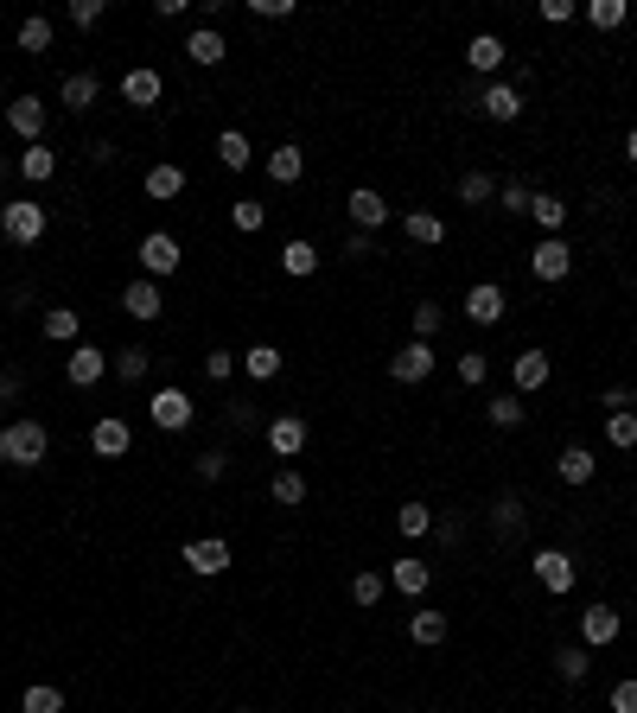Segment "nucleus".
Returning a JSON list of instances; mask_svg holds the SVG:
<instances>
[{"mask_svg": "<svg viewBox=\"0 0 637 713\" xmlns=\"http://www.w3.org/2000/svg\"><path fill=\"white\" fill-rule=\"evenodd\" d=\"M236 713H255V707H236Z\"/></svg>", "mask_w": 637, "mask_h": 713, "instance_id": "62", "label": "nucleus"}, {"mask_svg": "<svg viewBox=\"0 0 637 713\" xmlns=\"http://www.w3.org/2000/svg\"><path fill=\"white\" fill-rule=\"evenodd\" d=\"M223 465H230L223 452H198V465H192V472H198L204 484H217V478H223Z\"/></svg>", "mask_w": 637, "mask_h": 713, "instance_id": "53", "label": "nucleus"}, {"mask_svg": "<svg viewBox=\"0 0 637 713\" xmlns=\"http://www.w3.org/2000/svg\"><path fill=\"white\" fill-rule=\"evenodd\" d=\"M408 637H415L421 650H434V643H446V612H415V618H408Z\"/></svg>", "mask_w": 637, "mask_h": 713, "instance_id": "34", "label": "nucleus"}, {"mask_svg": "<svg viewBox=\"0 0 637 713\" xmlns=\"http://www.w3.org/2000/svg\"><path fill=\"white\" fill-rule=\"evenodd\" d=\"M179 262H185L179 236H166V230H147V236H141V274H147V281H166V274H179Z\"/></svg>", "mask_w": 637, "mask_h": 713, "instance_id": "2", "label": "nucleus"}, {"mask_svg": "<svg viewBox=\"0 0 637 713\" xmlns=\"http://www.w3.org/2000/svg\"><path fill=\"white\" fill-rule=\"evenodd\" d=\"M243 370H249L255 382L281 376V351H274V344H249V351H243Z\"/></svg>", "mask_w": 637, "mask_h": 713, "instance_id": "37", "label": "nucleus"}, {"mask_svg": "<svg viewBox=\"0 0 637 713\" xmlns=\"http://www.w3.org/2000/svg\"><path fill=\"white\" fill-rule=\"evenodd\" d=\"M7 395H20V370H0V402H7Z\"/></svg>", "mask_w": 637, "mask_h": 713, "instance_id": "59", "label": "nucleus"}, {"mask_svg": "<svg viewBox=\"0 0 637 713\" xmlns=\"http://www.w3.org/2000/svg\"><path fill=\"white\" fill-rule=\"evenodd\" d=\"M45 446H51V433H45L39 421H13V427H0V459L20 465V472H32V465L45 459Z\"/></svg>", "mask_w": 637, "mask_h": 713, "instance_id": "1", "label": "nucleus"}, {"mask_svg": "<svg viewBox=\"0 0 637 713\" xmlns=\"http://www.w3.org/2000/svg\"><path fill=\"white\" fill-rule=\"evenodd\" d=\"M351 223H357V230H383V223H389V204H383V191H370V185H357L351 191Z\"/></svg>", "mask_w": 637, "mask_h": 713, "instance_id": "16", "label": "nucleus"}, {"mask_svg": "<svg viewBox=\"0 0 637 713\" xmlns=\"http://www.w3.org/2000/svg\"><path fill=\"white\" fill-rule=\"evenodd\" d=\"M77 332H83L77 306H51V312H45V338H51V344H77Z\"/></svg>", "mask_w": 637, "mask_h": 713, "instance_id": "29", "label": "nucleus"}, {"mask_svg": "<svg viewBox=\"0 0 637 713\" xmlns=\"http://www.w3.org/2000/svg\"><path fill=\"white\" fill-rule=\"evenodd\" d=\"M529 567H536V580L548 586V593H574V554H567V548H536V561H529Z\"/></svg>", "mask_w": 637, "mask_h": 713, "instance_id": "8", "label": "nucleus"}, {"mask_svg": "<svg viewBox=\"0 0 637 713\" xmlns=\"http://www.w3.org/2000/svg\"><path fill=\"white\" fill-rule=\"evenodd\" d=\"M179 191H185V166H153L147 172V198H179Z\"/></svg>", "mask_w": 637, "mask_h": 713, "instance_id": "35", "label": "nucleus"}, {"mask_svg": "<svg viewBox=\"0 0 637 713\" xmlns=\"http://www.w3.org/2000/svg\"><path fill=\"white\" fill-rule=\"evenodd\" d=\"M230 223H236V230H262V223H268V204H262V198H236Z\"/></svg>", "mask_w": 637, "mask_h": 713, "instance_id": "46", "label": "nucleus"}, {"mask_svg": "<svg viewBox=\"0 0 637 713\" xmlns=\"http://www.w3.org/2000/svg\"><path fill=\"white\" fill-rule=\"evenodd\" d=\"M90 446H96V459H122V452L134 446V427L122 421V414H102V421L90 427Z\"/></svg>", "mask_w": 637, "mask_h": 713, "instance_id": "12", "label": "nucleus"}, {"mask_svg": "<svg viewBox=\"0 0 637 713\" xmlns=\"http://www.w3.org/2000/svg\"><path fill=\"white\" fill-rule=\"evenodd\" d=\"M0 230H7L20 249H32V242L45 236V204H32V198H13L7 211H0Z\"/></svg>", "mask_w": 637, "mask_h": 713, "instance_id": "3", "label": "nucleus"}, {"mask_svg": "<svg viewBox=\"0 0 637 713\" xmlns=\"http://www.w3.org/2000/svg\"><path fill=\"white\" fill-rule=\"evenodd\" d=\"M395 529H402L408 542H421V535L434 529V510H427V503H402V510H395Z\"/></svg>", "mask_w": 637, "mask_h": 713, "instance_id": "38", "label": "nucleus"}, {"mask_svg": "<svg viewBox=\"0 0 637 713\" xmlns=\"http://www.w3.org/2000/svg\"><path fill=\"white\" fill-rule=\"evenodd\" d=\"M300 172H306V153L300 147H274L268 153V179L274 185H300Z\"/></svg>", "mask_w": 637, "mask_h": 713, "instance_id": "25", "label": "nucleus"}, {"mask_svg": "<svg viewBox=\"0 0 637 713\" xmlns=\"http://www.w3.org/2000/svg\"><path fill=\"white\" fill-rule=\"evenodd\" d=\"M51 172H58V153H51L45 141H39V147H26V153H20V179H32V185H45V179H51Z\"/></svg>", "mask_w": 637, "mask_h": 713, "instance_id": "32", "label": "nucleus"}, {"mask_svg": "<svg viewBox=\"0 0 637 713\" xmlns=\"http://www.w3.org/2000/svg\"><path fill=\"white\" fill-rule=\"evenodd\" d=\"M160 96H166V83H160V71H147V64L122 77V102H134V109H153Z\"/></svg>", "mask_w": 637, "mask_h": 713, "instance_id": "19", "label": "nucleus"}, {"mask_svg": "<svg viewBox=\"0 0 637 713\" xmlns=\"http://www.w3.org/2000/svg\"><path fill=\"white\" fill-rule=\"evenodd\" d=\"M631 402H637V395H631V389H606V414H625Z\"/></svg>", "mask_w": 637, "mask_h": 713, "instance_id": "58", "label": "nucleus"}, {"mask_svg": "<svg viewBox=\"0 0 637 713\" xmlns=\"http://www.w3.org/2000/svg\"><path fill=\"white\" fill-rule=\"evenodd\" d=\"M491 529H497V535L529 529V503H523V497H497V503H491Z\"/></svg>", "mask_w": 637, "mask_h": 713, "instance_id": "26", "label": "nucleus"}, {"mask_svg": "<svg viewBox=\"0 0 637 713\" xmlns=\"http://www.w3.org/2000/svg\"><path fill=\"white\" fill-rule=\"evenodd\" d=\"M466 319H472V325H497V319H504V287L478 281V287L466 293Z\"/></svg>", "mask_w": 637, "mask_h": 713, "instance_id": "18", "label": "nucleus"}, {"mask_svg": "<svg viewBox=\"0 0 637 713\" xmlns=\"http://www.w3.org/2000/svg\"><path fill=\"white\" fill-rule=\"evenodd\" d=\"M529 217H536L548 236H561V223H567V204L555 198V191H536V198H529Z\"/></svg>", "mask_w": 637, "mask_h": 713, "instance_id": "31", "label": "nucleus"}, {"mask_svg": "<svg viewBox=\"0 0 637 713\" xmlns=\"http://www.w3.org/2000/svg\"><path fill=\"white\" fill-rule=\"evenodd\" d=\"M529 198H536V191H523V185H497V204H504V211H529Z\"/></svg>", "mask_w": 637, "mask_h": 713, "instance_id": "51", "label": "nucleus"}, {"mask_svg": "<svg viewBox=\"0 0 637 713\" xmlns=\"http://www.w3.org/2000/svg\"><path fill=\"white\" fill-rule=\"evenodd\" d=\"M344 255H376V242L364 230H351V236H344Z\"/></svg>", "mask_w": 637, "mask_h": 713, "instance_id": "57", "label": "nucleus"}, {"mask_svg": "<svg viewBox=\"0 0 637 713\" xmlns=\"http://www.w3.org/2000/svg\"><path fill=\"white\" fill-rule=\"evenodd\" d=\"M478 109L491 121H523V90H516V83H491V90L478 96Z\"/></svg>", "mask_w": 637, "mask_h": 713, "instance_id": "17", "label": "nucleus"}, {"mask_svg": "<svg viewBox=\"0 0 637 713\" xmlns=\"http://www.w3.org/2000/svg\"><path fill=\"white\" fill-rule=\"evenodd\" d=\"M102 20V0H71V26H96Z\"/></svg>", "mask_w": 637, "mask_h": 713, "instance_id": "55", "label": "nucleus"}, {"mask_svg": "<svg viewBox=\"0 0 637 713\" xmlns=\"http://www.w3.org/2000/svg\"><path fill=\"white\" fill-rule=\"evenodd\" d=\"M147 414H153V427H160V433H185L198 408H192V395H185V389H153Z\"/></svg>", "mask_w": 637, "mask_h": 713, "instance_id": "6", "label": "nucleus"}, {"mask_svg": "<svg viewBox=\"0 0 637 713\" xmlns=\"http://www.w3.org/2000/svg\"><path fill=\"white\" fill-rule=\"evenodd\" d=\"M179 561L192 567L198 580H217V573H230V542H223V535H198V542H185Z\"/></svg>", "mask_w": 637, "mask_h": 713, "instance_id": "5", "label": "nucleus"}, {"mask_svg": "<svg viewBox=\"0 0 637 713\" xmlns=\"http://www.w3.org/2000/svg\"><path fill=\"white\" fill-rule=\"evenodd\" d=\"M529 268H536V281H567V274H574V249H567L561 236H542L536 249H529Z\"/></svg>", "mask_w": 637, "mask_h": 713, "instance_id": "7", "label": "nucleus"}, {"mask_svg": "<svg viewBox=\"0 0 637 713\" xmlns=\"http://www.w3.org/2000/svg\"><path fill=\"white\" fill-rule=\"evenodd\" d=\"M542 20L548 26H567V20H574V0H542Z\"/></svg>", "mask_w": 637, "mask_h": 713, "instance_id": "56", "label": "nucleus"}, {"mask_svg": "<svg viewBox=\"0 0 637 713\" xmlns=\"http://www.w3.org/2000/svg\"><path fill=\"white\" fill-rule=\"evenodd\" d=\"M268 497H274V503H287V510H294V503H306V478L294 472V465H287V472H274V478H268Z\"/></svg>", "mask_w": 637, "mask_h": 713, "instance_id": "36", "label": "nucleus"}, {"mask_svg": "<svg viewBox=\"0 0 637 713\" xmlns=\"http://www.w3.org/2000/svg\"><path fill=\"white\" fill-rule=\"evenodd\" d=\"M389 580L402 586L408 599H421V593H427V580H434V567H427V561H395V567H389Z\"/></svg>", "mask_w": 637, "mask_h": 713, "instance_id": "30", "label": "nucleus"}, {"mask_svg": "<svg viewBox=\"0 0 637 713\" xmlns=\"http://www.w3.org/2000/svg\"><path fill=\"white\" fill-rule=\"evenodd\" d=\"M440 325H446V312H440L434 300H421V306H415V338L427 344V338H434V332H440Z\"/></svg>", "mask_w": 637, "mask_h": 713, "instance_id": "49", "label": "nucleus"}, {"mask_svg": "<svg viewBox=\"0 0 637 713\" xmlns=\"http://www.w3.org/2000/svg\"><path fill=\"white\" fill-rule=\"evenodd\" d=\"M96 96H102V77L96 71H71V77H64V109H96Z\"/></svg>", "mask_w": 637, "mask_h": 713, "instance_id": "21", "label": "nucleus"}, {"mask_svg": "<svg viewBox=\"0 0 637 713\" xmlns=\"http://www.w3.org/2000/svg\"><path fill=\"white\" fill-rule=\"evenodd\" d=\"M555 675H561V682H587V675H593V650H587V643L555 650Z\"/></svg>", "mask_w": 637, "mask_h": 713, "instance_id": "24", "label": "nucleus"}, {"mask_svg": "<svg viewBox=\"0 0 637 713\" xmlns=\"http://www.w3.org/2000/svg\"><path fill=\"white\" fill-rule=\"evenodd\" d=\"M402 236L421 242V249H440V242H446V223H440L434 211H408V217H402Z\"/></svg>", "mask_w": 637, "mask_h": 713, "instance_id": "22", "label": "nucleus"}, {"mask_svg": "<svg viewBox=\"0 0 637 713\" xmlns=\"http://www.w3.org/2000/svg\"><path fill=\"white\" fill-rule=\"evenodd\" d=\"M555 472H561V484H587L593 478V452L587 446H567L561 459H555Z\"/></svg>", "mask_w": 637, "mask_h": 713, "instance_id": "33", "label": "nucleus"}, {"mask_svg": "<svg viewBox=\"0 0 637 713\" xmlns=\"http://www.w3.org/2000/svg\"><path fill=\"white\" fill-rule=\"evenodd\" d=\"M217 160L230 166V172H243L249 160H255V147H249V134H236V128H223L217 134Z\"/></svg>", "mask_w": 637, "mask_h": 713, "instance_id": "28", "label": "nucleus"}, {"mask_svg": "<svg viewBox=\"0 0 637 713\" xmlns=\"http://www.w3.org/2000/svg\"><path fill=\"white\" fill-rule=\"evenodd\" d=\"M459 198H466V204H491L497 179H491V172H466V179H459Z\"/></svg>", "mask_w": 637, "mask_h": 713, "instance_id": "44", "label": "nucleus"}, {"mask_svg": "<svg viewBox=\"0 0 637 713\" xmlns=\"http://www.w3.org/2000/svg\"><path fill=\"white\" fill-rule=\"evenodd\" d=\"M268 446L281 452V459H300V452H306V421H300V414H274V421H268Z\"/></svg>", "mask_w": 637, "mask_h": 713, "instance_id": "15", "label": "nucleus"}, {"mask_svg": "<svg viewBox=\"0 0 637 713\" xmlns=\"http://www.w3.org/2000/svg\"><path fill=\"white\" fill-rule=\"evenodd\" d=\"M7 128L20 134L26 147H39V134H45V102H39V96H13V102H7Z\"/></svg>", "mask_w": 637, "mask_h": 713, "instance_id": "11", "label": "nucleus"}, {"mask_svg": "<svg viewBox=\"0 0 637 713\" xmlns=\"http://www.w3.org/2000/svg\"><path fill=\"white\" fill-rule=\"evenodd\" d=\"M618 631H625V618H618L612 605H587V612H580V643H587V650H599V643H612Z\"/></svg>", "mask_w": 637, "mask_h": 713, "instance_id": "14", "label": "nucleus"}, {"mask_svg": "<svg viewBox=\"0 0 637 713\" xmlns=\"http://www.w3.org/2000/svg\"><path fill=\"white\" fill-rule=\"evenodd\" d=\"M7 172H13V160H0V179H7Z\"/></svg>", "mask_w": 637, "mask_h": 713, "instance_id": "61", "label": "nucleus"}, {"mask_svg": "<svg viewBox=\"0 0 637 713\" xmlns=\"http://www.w3.org/2000/svg\"><path fill=\"white\" fill-rule=\"evenodd\" d=\"M625 160H631V166H637V128H631V141H625Z\"/></svg>", "mask_w": 637, "mask_h": 713, "instance_id": "60", "label": "nucleus"}, {"mask_svg": "<svg viewBox=\"0 0 637 713\" xmlns=\"http://www.w3.org/2000/svg\"><path fill=\"white\" fill-rule=\"evenodd\" d=\"M434 363H440V357H434V344L408 338L402 351L389 357V376H395V382H427V376H434Z\"/></svg>", "mask_w": 637, "mask_h": 713, "instance_id": "9", "label": "nucleus"}, {"mask_svg": "<svg viewBox=\"0 0 637 713\" xmlns=\"http://www.w3.org/2000/svg\"><path fill=\"white\" fill-rule=\"evenodd\" d=\"M102 376H109V351H96V344H71L64 351V382L71 389H96Z\"/></svg>", "mask_w": 637, "mask_h": 713, "instance_id": "4", "label": "nucleus"}, {"mask_svg": "<svg viewBox=\"0 0 637 713\" xmlns=\"http://www.w3.org/2000/svg\"><path fill=\"white\" fill-rule=\"evenodd\" d=\"M466 64L478 77H491V71H504V39H497V32H478V39L466 45Z\"/></svg>", "mask_w": 637, "mask_h": 713, "instance_id": "20", "label": "nucleus"}, {"mask_svg": "<svg viewBox=\"0 0 637 713\" xmlns=\"http://www.w3.org/2000/svg\"><path fill=\"white\" fill-rule=\"evenodd\" d=\"M612 713H637V675H625V682L612 688Z\"/></svg>", "mask_w": 637, "mask_h": 713, "instance_id": "52", "label": "nucleus"}, {"mask_svg": "<svg viewBox=\"0 0 637 713\" xmlns=\"http://www.w3.org/2000/svg\"><path fill=\"white\" fill-rule=\"evenodd\" d=\"M20 713H64V688H51V682L26 688V694H20Z\"/></svg>", "mask_w": 637, "mask_h": 713, "instance_id": "39", "label": "nucleus"}, {"mask_svg": "<svg viewBox=\"0 0 637 713\" xmlns=\"http://www.w3.org/2000/svg\"><path fill=\"white\" fill-rule=\"evenodd\" d=\"M236 363H243V357H236V351H223V344H217V351L204 357V376H211V382H230V376H236Z\"/></svg>", "mask_w": 637, "mask_h": 713, "instance_id": "50", "label": "nucleus"}, {"mask_svg": "<svg viewBox=\"0 0 637 713\" xmlns=\"http://www.w3.org/2000/svg\"><path fill=\"white\" fill-rule=\"evenodd\" d=\"M20 51H32V58L51 51V20H45V13H32V20L20 26Z\"/></svg>", "mask_w": 637, "mask_h": 713, "instance_id": "43", "label": "nucleus"}, {"mask_svg": "<svg viewBox=\"0 0 637 713\" xmlns=\"http://www.w3.org/2000/svg\"><path fill=\"white\" fill-rule=\"evenodd\" d=\"M587 20H593L599 32H618V26H625V0H593Z\"/></svg>", "mask_w": 637, "mask_h": 713, "instance_id": "45", "label": "nucleus"}, {"mask_svg": "<svg viewBox=\"0 0 637 713\" xmlns=\"http://www.w3.org/2000/svg\"><path fill=\"white\" fill-rule=\"evenodd\" d=\"M453 370H459V382H466V389H478V382L491 376V363H485V351H466V357L453 363Z\"/></svg>", "mask_w": 637, "mask_h": 713, "instance_id": "48", "label": "nucleus"}, {"mask_svg": "<svg viewBox=\"0 0 637 713\" xmlns=\"http://www.w3.org/2000/svg\"><path fill=\"white\" fill-rule=\"evenodd\" d=\"M223 51H230V45H223L217 26H198L192 39H185V58H192V64H223Z\"/></svg>", "mask_w": 637, "mask_h": 713, "instance_id": "23", "label": "nucleus"}, {"mask_svg": "<svg viewBox=\"0 0 637 713\" xmlns=\"http://www.w3.org/2000/svg\"><path fill=\"white\" fill-rule=\"evenodd\" d=\"M249 13H255V20H287L294 0H249Z\"/></svg>", "mask_w": 637, "mask_h": 713, "instance_id": "54", "label": "nucleus"}, {"mask_svg": "<svg viewBox=\"0 0 637 713\" xmlns=\"http://www.w3.org/2000/svg\"><path fill=\"white\" fill-rule=\"evenodd\" d=\"M383 586H389V580L370 567V573H357V580H351V599H357V605H376V599H383Z\"/></svg>", "mask_w": 637, "mask_h": 713, "instance_id": "47", "label": "nucleus"}, {"mask_svg": "<svg viewBox=\"0 0 637 713\" xmlns=\"http://www.w3.org/2000/svg\"><path fill=\"white\" fill-rule=\"evenodd\" d=\"M281 268L294 274V281H306V274H319V249H313V242H306V236H294V242H287V249H281Z\"/></svg>", "mask_w": 637, "mask_h": 713, "instance_id": "27", "label": "nucleus"}, {"mask_svg": "<svg viewBox=\"0 0 637 713\" xmlns=\"http://www.w3.org/2000/svg\"><path fill=\"white\" fill-rule=\"evenodd\" d=\"M147 363H153V351H141V344H122V351H115V376H122V382H141Z\"/></svg>", "mask_w": 637, "mask_h": 713, "instance_id": "41", "label": "nucleus"}, {"mask_svg": "<svg viewBox=\"0 0 637 713\" xmlns=\"http://www.w3.org/2000/svg\"><path fill=\"white\" fill-rule=\"evenodd\" d=\"M606 440H612L618 452H631V446H637V408H625V414H606Z\"/></svg>", "mask_w": 637, "mask_h": 713, "instance_id": "42", "label": "nucleus"}, {"mask_svg": "<svg viewBox=\"0 0 637 713\" xmlns=\"http://www.w3.org/2000/svg\"><path fill=\"white\" fill-rule=\"evenodd\" d=\"M523 414H529V408H523V395H516V389H510V395H491V427L510 433V427H523Z\"/></svg>", "mask_w": 637, "mask_h": 713, "instance_id": "40", "label": "nucleus"}, {"mask_svg": "<svg viewBox=\"0 0 637 713\" xmlns=\"http://www.w3.org/2000/svg\"><path fill=\"white\" fill-rule=\"evenodd\" d=\"M548 376H555L548 351H516V357H510V382H516V395H536Z\"/></svg>", "mask_w": 637, "mask_h": 713, "instance_id": "13", "label": "nucleus"}, {"mask_svg": "<svg viewBox=\"0 0 637 713\" xmlns=\"http://www.w3.org/2000/svg\"><path fill=\"white\" fill-rule=\"evenodd\" d=\"M122 312H128V319H160V312H166V293H160V281H147V274H141V281H128L122 287Z\"/></svg>", "mask_w": 637, "mask_h": 713, "instance_id": "10", "label": "nucleus"}]
</instances>
